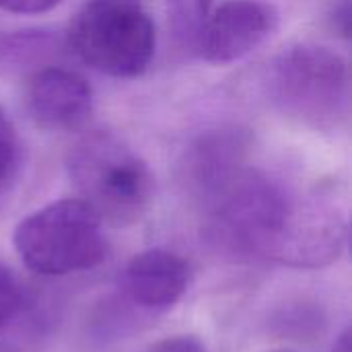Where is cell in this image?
I'll return each mask as SVG.
<instances>
[{"label": "cell", "mask_w": 352, "mask_h": 352, "mask_svg": "<svg viewBox=\"0 0 352 352\" xmlns=\"http://www.w3.org/2000/svg\"><path fill=\"white\" fill-rule=\"evenodd\" d=\"M25 107L39 128L70 132L89 120L93 89L78 72L52 64L27 76Z\"/></svg>", "instance_id": "obj_9"}, {"label": "cell", "mask_w": 352, "mask_h": 352, "mask_svg": "<svg viewBox=\"0 0 352 352\" xmlns=\"http://www.w3.org/2000/svg\"><path fill=\"white\" fill-rule=\"evenodd\" d=\"M188 262L163 248L136 254L122 270L118 295L136 311L151 318L171 309L188 291Z\"/></svg>", "instance_id": "obj_8"}, {"label": "cell", "mask_w": 352, "mask_h": 352, "mask_svg": "<svg viewBox=\"0 0 352 352\" xmlns=\"http://www.w3.org/2000/svg\"><path fill=\"white\" fill-rule=\"evenodd\" d=\"M21 169V140L8 113L0 107V190L8 188Z\"/></svg>", "instance_id": "obj_12"}, {"label": "cell", "mask_w": 352, "mask_h": 352, "mask_svg": "<svg viewBox=\"0 0 352 352\" xmlns=\"http://www.w3.org/2000/svg\"><path fill=\"white\" fill-rule=\"evenodd\" d=\"M270 352H293V351H270Z\"/></svg>", "instance_id": "obj_18"}, {"label": "cell", "mask_w": 352, "mask_h": 352, "mask_svg": "<svg viewBox=\"0 0 352 352\" xmlns=\"http://www.w3.org/2000/svg\"><path fill=\"white\" fill-rule=\"evenodd\" d=\"M62 0H0V10L12 14H41L56 8Z\"/></svg>", "instance_id": "obj_14"}, {"label": "cell", "mask_w": 352, "mask_h": 352, "mask_svg": "<svg viewBox=\"0 0 352 352\" xmlns=\"http://www.w3.org/2000/svg\"><path fill=\"white\" fill-rule=\"evenodd\" d=\"M177 43L194 52L196 37L212 10V0H163Z\"/></svg>", "instance_id": "obj_11"}, {"label": "cell", "mask_w": 352, "mask_h": 352, "mask_svg": "<svg viewBox=\"0 0 352 352\" xmlns=\"http://www.w3.org/2000/svg\"><path fill=\"white\" fill-rule=\"evenodd\" d=\"M250 144L252 138L241 128H217L196 136L177 163L184 190L206 208L248 167Z\"/></svg>", "instance_id": "obj_7"}, {"label": "cell", "mask_w": 352, "mask_h": 352, "mask_svg": "<svg viewBox=\"0 0 352 352\" xmlns=\"http://www.w3.org/2000/svg\"><path fill=\"white\" fill-rule=\"evenodd\" d=\"M62 39L52 29L27 27L0 31V76L21 78L52 66Z\"/></svg>", "instance_id": "obj_10"}, {"label": "cell", "mask_w": 352, "mask_h": 352, "mask_svg": "<svg viewBox=\"0 0 352 352\" xmlns=\"http://www.w3.org/2000/svg\"><path fill=\"white\" fill-rule=\"evenodd\" d=\"M332 352H352V334L349 328L338 336V340H336Z\"/></svg>", "instance_id": "obj_17"}, {"label": "cell", "mask_w": 352, "mask_h": 352, "mask_svg": "<svg viewBox=\"0 0 352 352\" xmlns=\"http://www.w3.org/2000/svg\"><path fill=\"white\" fill-rule=\"evenodd\" d=\"M25 307V291L14 272L0 262V332L10 326Z\"/></svg>", "instance_id": "obj_13"}, {"label": "cell", "mask_w": 352, "mask_h": 352, "mask_svg": "<svg viewBox=\"0 0 352 352\" xmlns=\"http://www.w3.org/2000/svg\"><path fill=\"white\" fill-rule=\"evenodd\" d=\"M72 186L103 225L128 227L151 208L155 177L146 161L116 132L91 130L66 155Z\"/></svg>", "instance_id": "obj_2"}, {"label": "cell", "mask_w": 352, "mask_h": 352, "mask_svg": "<svg viewBox=\"0 0 352 352\" xmlns=\"http://www.w3.org/2000/svg\"><path fill=\"white\" fill-rule=\"evenodd\" d=\"M278 27V10L262 0H227L206 16L194 54L210 64H233L260 47Z\"/></svg>", "instance_id": "obj_6"}, {"label": "cell", "mask_w": 352, "mask_h": 352, "mask_svg": "<svg viewBox=\"0 0 352 352\" xmlns=\"http://www.w3.org/2000/svg\"><path fill=\"white\" fill-rule=\"evenodd\" d=\"M68 47L113 78L140 76L155 56V23L140 0H89L72 19Z\"/></svg>", "instance_id": "obj_5"}, {"label": "cell", "mask_w": 352, "mask_h": 352, "mask_svg": "<svg viewBox=\"0 0 352 352\" xmlns=\"http://www.w3.org/2000/svg\"><path fill=\"white\" fill-rule=\"evenodd\" d=\"M12 245L23 264L41 276L91 270L107 258L103 223L78 198L50 202L21 219Z\"/></svg>", "instance_id": "obj_4"}, {"label": "cell", "mask_w": 352, "mask_h": 352, "mask_svg": "<svg viewBox=\"0 0 352 352\" xmlns=\"http://www.w3.org/2000/svg\"><path fill=\"white\" fill-rule=\"evenodd\" d=\"M272 175L245 167L208 206L206 239L235 260H264L287 266L307 200Z\"/></svg>", "instance_id": "obj_1"}, {"label": "cell", "mask_w": 352, "mask_h": 352, "mask_svg": "<svg viewBox=\"0 0 352 352\" xmlns=\"http://www.w3.org/2000/svg\"><path fill=\"white\" fill-rule=\"evenodd\" d=\"M146 352H206V346L196 336H169L155 342Z\"/></svg>", "instance_id": "obj_15"}, {"label": "cell", "mask_w": 352, "mask_h": 352, "mask_svg": "<svg viewBox=\"0 0 352 352\" xmlns=\"http://www.w3.org/2000/svg\"><path fill=\"white\" fill-rule=\"evenodd\" d=\"M264 89L276 111L318 132L336 130L349 116V64L318 43L283 50L266 68Z\"/></svg>", "instance_id": "obj_3"}, {"label": "cell", "mask_w": 352, "mask_h": 352, "mask_svg": "<svg viewBox=\"0 0 352 352\" xmlns=\"http://www.w3.org/2000/svg\"><path fill=\"white\" fill-rule=\"evenodd\" d=\"M332 21H334L336 31L342 33L344 37H349V33H351V4H349V0H342V2L336 6Z\"/></svg>", "instance_id": "obj_16"}]
</instances>
